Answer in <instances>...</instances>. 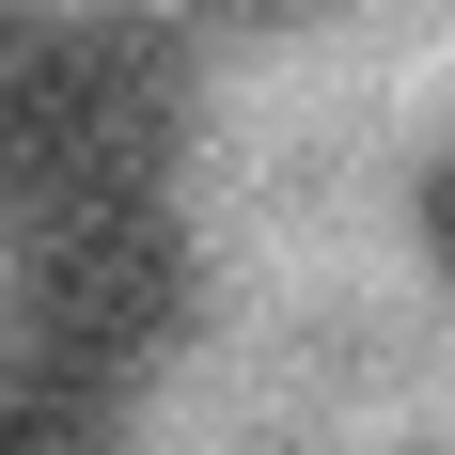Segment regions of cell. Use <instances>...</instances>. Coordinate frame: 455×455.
<instances>
[{
    "label": "cell",
    "mask_w": 455,
    "mask_h": 455,
    "mask_svg": "<svg viewBox=\"0 0 455 455\" xmlns=\"http://www.w3.org/2000/svg\"><path fill=\"white\" fill-rule=\"evenodd\" d=\"M204 16H251V32H283V16H315V0H204Z\"/></svg>",
    "instance_id": "obj_5"
},
{
    "label": "cell",
    "mask_w": 455,
    "mask_h": 455,
    "mask_svg": "<svg viewBox=\"0 0 455 455\" xmlns=\"http://www.w3.org/2000/svg\"><path fill=\"white\" fill-rule=\"evenodd\" d=\"M188 315H204V251H188L173 188L47 204V220L16 235V362L79 377V393H110V409L188 346Z\"/></svg>",
    "instance_id": "obj_2"
},
{
    "label": "cell",
    "mask_w": 455,
    "mask_h": 455,
    "mask_svg": "<svg viewBox=\"0 0 455 455\" xmlns=\"http://www.w3.org/2000/svg\"><path fill=\"white\" fill-rule=\"evenodd\" d=\"M173 141H188V47L157 16H32L16 32V79H0V204L16 220L173 188Z\"/></svg>",
    "instance_id": "obj_1"
},
{
    "label": "cell",
    "mask_w": 455,
    "mask_h": 455,
    "mask_svg": "<svg viewBox=\"0 0 455 455\" xmlns=\"http://www.w3.org/2000/svg\"><path fill=\"white\" fill-rule=\"evenodd\" d=\"M0 455H110V393H79L47 362H0Z\"/></svg>",
    "instance_id": "obj_3"
},
{
    "label": "cell",
    "mask_w": 455,
    "mask_h": 455,
    "mask_svg": "<svg viewBox=\"0 0 455 455\" xmlns=\"http://www.w3.org/2000/svg\"><path fill=\"white\" fill-rule=\"evenodd\" d=\"M16 32H32V16H0V79H16Z\"/></svg>",
    "instance_id": "obj_6"
},
{
    "label": "cell",
    "mask_w": 455,
    "mask_h": 455,
    "mask_svg": "<svg viewBox=\"0 0 455 455\" xmlns=\"http://www.w3.org/2000/svg\"><path fill=\"white\" fill-rule=\"evenodd\" d=\"M409 220H424V267L455 283V157H440V173H424V204H409Z\"/></svg>",
    "instance_id": "obj_4"
}]
</instances>
